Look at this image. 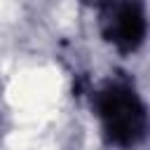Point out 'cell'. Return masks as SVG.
Returning a JSON list of instances; mask_svg holds the SVG:
<instances>
[{
  "label": "cell",
  "instance_id": "obj_1",
  "mask_svg": "<svg viewBox=\"0 0 150 150\" xmlns=\"http://www.w3.org/2000/svg\"><path fill=\"white\" fill-rule=\"evenodd\" d=\"M96 108L103 129L112 143L134 145L138 138H143L148 127L145 108L129 87H120V84L108 87L105 91H101Z\"/></svg>",
  "mask_w": 150,
  "mask_h": 150
},
{
  "label": "cell",
  "instance_id": "obj_2",
  "mask_svg": "<svg viewBox=\"0 0 150 150\" xmlns=\"http://www.w3.org/2000/svg\"><path fill=\"white\" fill-rule=\"evenodd\" d=\"M105 35L110 42L122 49H136L145 38V14L134 0H117L105 12Z\"/></svg>",
  "mask_w": 150,
  "mask_h": 150
}]
</instances>
